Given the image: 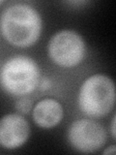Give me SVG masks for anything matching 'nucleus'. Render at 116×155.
Segmentation results:
<instances>
[{"mask_svg":"<svg viewBox=\"0 0 116 155\" xmlns=\"http://www.w3.org/2000/svg\"><path fill=\"white\" fill-rule=\"evenodd\" d=\"M42 18L36 9L27 4H14L3 11L0 29L11 45L27 48L34 45L42 33Z\"/></svg>","mask_w":116,"mask_h":155,"instance_id":"1","label":"nucleus"},{"mask_svg":"<svg viewBox=\"0 0 116 155\" xmlns=\"http://www.w3.org/2000/svg\"><path fill=\"white\" fill-rule=\"evenodd\" d=\"M115 104V85L109 77L96 74L82 84L79 93V106L84 114L94 118L104 117Z\"/></svg>","mask_w":116,"mask_h":155,"instance_id":"2","label":"nucleus"},{"mask_svg":"<svg viewBox=\"0 0 116 155\" xmlns=\"http://www.w3.org/2000/svg\"><path fill=\"white\" fill-rule=\"evenodd\" d=\"M40 76V68L35 60L25 55H17L4 63L0 73V82L7 93L21 97L34 91Z\"/></svg>","mask_w":116,"mask_h":155,"instance_id":"3","label":"nucleus"},{"mask_svg":"<svg viewBox=\"0 0 116 155\" xmlns=\"http://www.w3.org/2000/svg\"><path fill=\"white\" fill-rule=\"evenodd\" d=\"M48 55L56 65L71 68L79 65L85 55V43L79 33L61 30L54 34L47 46Z\"/></svg>","mask_w":116,"mask_h":155,"instance_id":"4","label":"nucleus"},{"mask_svg":"<svg viewBox=\"0 0 116 155\" xmlns=\"http://www.w3.org/2000/svg\"><path fill=\"white\" fill-rule=\"evenodd\" d=\"M68 140L76 150L93 153L103 147L106 142V131L103 125L92 119H79L72 123Z\"/></svg>","mask_w":116,"mask_h":155,"instance_id":"5","label":"nucleus"},{"mask_svg":"<svg viewBox=\"0 0 116 155\" xmlns=\"http://www.w3.org/2000/svg\"><path fill=\"white\" fill-rule=\"evenodd\" d=\"M30 127L21 114H9L0 119V145L7 149H16L26 143Z\"/></svg>","mask_w":116,"mask_h":155,"instance_id":"6","label":"nucleus"},{"mask_svg":"<svg viewBox=\"0 0 116 155\" xmlns=\"http://www.w3.org/2000/svg\"><path fill=\"white\" fill-rule=\"evenodd\" d=\"M33 119L42 128H52L63 118V107L54 99L39 101L33 108Z\"/></svg>","mask_w":116,"mask_h":155,"instance_id":"7","label":"nucleus"},{"mask_svg":"<svg viewBox=\"0 0 116 155\" xmlns=\"http://www.w3.org/2000/svg\"><path fill=\"white\" fill-rule=\"evenodd\" d=\"M16 109L18 113L22 114H26L32 109V101L28 98H21L17 101L16 103Z\"/></svg>","mask_w":116,"mask_h":155,"instance_id":"8","label":"nucleus"},{"mask_svg":"<svg viewBox=\"0 0 116 155\" xmlns=\"http://www.w3.org/2000/svg\"><path fill=\"white\" fill-rule=\"evenodd\" d=\"M116 152V147L115 145H111L108 148H106L105 151H104V154H115Z\"/></svg>","mask_w":116,"mask_h":155,"instance_id":"9","label":"nucleus"},{"mask_svg":"<svg viewBox=\"0 0 116 155\" xmlns=\"http://www.w3.org/2000/svg\"><path fill=\"white\" fill-rule=\"evenodd\" d=\"M111 136L115 139V116L112 118V122H111Z\"/></svg>","mask_w":116,"mask_h":155,"instance_id":"10","label":"nucleus"},{"mask_svg":"<svg viewBox=\"0 0 116 155\" xmlns=\"http://www.w3.org/2000/svg\"><path fill=\"white\" fill-rule=\"evenodd\" d=\"M2 3H4V1H2V0H0V5H1Z\"/></svg>","mask_w":116,"mask_h":155,"instance_id":"11","label":"nucleus"}]
</instances>
